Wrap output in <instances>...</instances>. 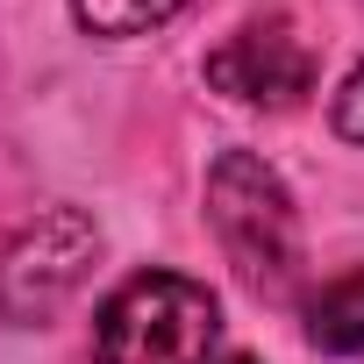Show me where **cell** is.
<instances>
[{
    "mask_svg": "<svg viewBox=\"0 0 364 364\" xmlns=\"http://www.w3.org/2000/svg\"><path fill=\"white\" fill-rule=\"evenodd\" d=\"M178 8L186 0H72L79 29H93V36H143V29L171 22Z\"/></svg>",
    "mask_w": 364,
    "mask_h": 364,
    "instance_id": "obj_6",
    "label": "cell"
},
{
    "mask_svg": "<svg viewBox=\"0 0 364 364\" xmlns=\"http://www.w3.org/2000/svg\"><path fill=\"white\" fill-rule=\"evenodd\" d=\"M208 79H215L229 100L293 107V100L314 86V50L293 36V22H243V29L208 58Z\"/></svg>",
    "mask_w": 364,
    "mask_h": 364,
    "instance_id": "obj_4",
    "label": "cell"
},
{
    "mask_svg": "<svg viewBox=\"0 0 364 364\" xmlns=\"http://www.w3.org/2000/svg\"><path fill=\"white\" fill-rule=\"evenodd\" d=\"M307 343L314 350H336V357L364 350V264L343 272V279H328L307 300Z\"/></svg>",
    "mask_w": 364,
    "mask_h": 364,
    "instance_id": "obj_5",
    "label": "cell"
},
{
    "mask_svg": "<svg viewBox=\"0 0 364 364\" xmlns=\"http://www.w3.org/2000/svg\"><path fill=\"white\" fill-rule=\"evenodd\" d=\"M336 129L350 136V143H364V65L350 72V86L336 93Z\"/></svg>",
    "mask_w": 364,
    "mask_h": 364,
    "instance_id": "obj_7",
    "label": "cell"
},
{
    "mask_svg": "<svg viewBox=\"0 0 364 364\" xmlns=\"http://www.w3.org/2000/svg\"><path fill=\"white\" fill-rule=\"evenodd\" d=\"M222 364H257V357H222Z\"/></svg>",
    "mask_w": 364,
    "mask_h": 364,
    "instance_id": "obj_8",
    "label": "cell"
},
{
    "mask_svg": "<svg viewBox=\"0 0 364 364\" xmlns=\"http://www.w3.org/2000/svg\"><path fill=\"white\" fill-rule=\"evenodd\" d=\"M222 307L186 272H136L93 321V364H208Z\"/></svg>",
    "mask_w": 364,
    "mask_h": 364,
    "instance_id": "obj_1",
    "label": "cell"
},
{
    "mask_svg": "<svg viewBox=\"0 0 364 364\" xmlns=\"http://www.w3.org/2000/svg\"><path fill=\"white\" fill-rule=\"evenodd\" d=\"M93 250H100V229H93L79 208L36 215L8 250H0V314H8V321H43V314H58V307L79 293Z\"/></svg>",
    "mask_w": 364,
    "mask_h": 364,
    "instance_id": "obj_3",
    "label": "cell"
},
{
    "mask_svg": "<svg viewBox=\"0 0 364 364\" xmlns=\"http://www.w3.org/2000/svg\"><path fill=\"white\" fill-rule=\"evenodd\" d=\"M208 222L229 250V264L279 293L300 264V215H293V193L279 186V171L250 150H222L215 171H208Z\"/></svg>",
    "mask_w": 364,
    "mask_h": 364,
    "instance_id": "obj_2",
    "label": "cell"
}]
</instances>
